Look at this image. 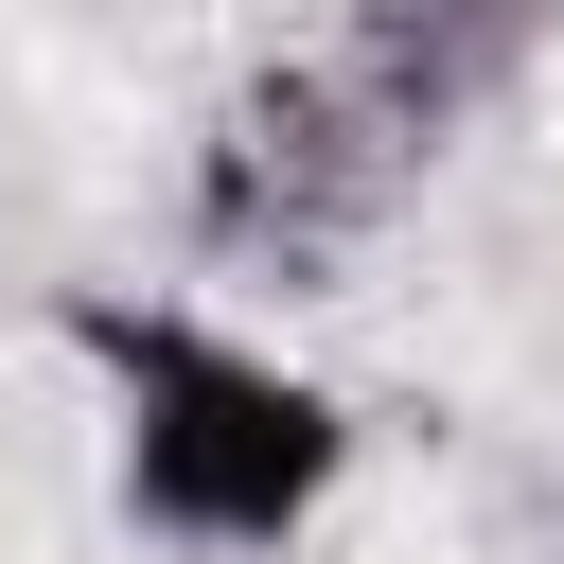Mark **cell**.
<instances>
[{"label": "cell", "mask_w": 564, "mask_h": 564, "mask_svg": "<svg viewBox=\"0 0 564 564\" xmlns=\"http://www.w3.org/2000/svg\"><path fill=\"white\" fill-rule=\"evenodd\" d=\"M529 35H546V0H352L335 35L264 53V70L212 106V141H194L212 247L317 264V247L388 229V212L458 159V123L529 70Z\"/></svg>", "instance_id": "1"}, {"label": "cell", "mask_w": 564, "mask_h": 564, "mask_svg": "<svg viewBox=\"0 0 564 564\" xmlns=\"http://www.w3.org/2000/svg\"><path fill=\"white\" fill-rule=\"evenodd\" d=\"M70 352L106 370V494L123 529L194 546V564H264L335 511L352 476V405L247 335V317H194V300H70Z\"/></svg>", "instance_id": "2"}]
</instances>
